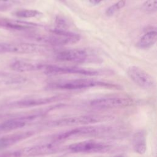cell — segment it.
I'll list each match as a JSON object with an SVG mask.
<instances>
[{
  "label": "cell",
  "instance_id": "cell-8",
  "mask_svg": "<svg viewBox=\"0 0 157 157\" xmlns=\"http://www.w3.org/2000/svg\"><path fill=\"white\" fill-rule=\"evenodd\" d=\"M110 148L107 144L94 140L77 142L69 146V149L74 153H101L109 150Z\"/></svg>",
  "mask_w": 157,
  "mask_h": 157
},
{
  "label": "cell",
  "instance_id": "cell-18",
  "mask_svg": "<svg viewBox=\"0 0 157 157\" xmlns=\"http://www.w3.org/2000/svg\"><path fill=\"white\" fill-rule=\"evenodd\" d=\"M134 150L140 154H143L146 150V145L144 137L142 134H137L134 138Z\"/></svg>",
  "mask_w": 157,
  "mask_h": 157
},
{
  "label": "cell",
  "instance_id": "cell-16",
  "mask_svg": "<svg viewBox=\"0 0 157 157\" xmlns=\"http://www.w3.org/2000/svg\"><path fill=\"white\" fill-rule=\"evenodd\" d=\"M157 40V32L156 30H151L144 34L137 43L138 48L147 49L152 47Z\"/></svg>",
  "mask_w": 157,
  "mask_h": 157
},
{
  "label": "cell",
  "instance_id": "cell-24",
  "mask_svg": "<svg viewBox=\"0 0 157 157\" xmlns=\"http://www.w3.org/2000/svg\"><path fill=\"white\" fill-rule=\"evenodd\" d=\"M58 1L61 2V3H66L67 2V0H58Z\"/></svg>",
  "mask_w": 157,
  "mask_h": 157
},
{
  "label": "cell",
  "instance_id": "cell-6",
  "mask_svg": "<svg viewBox=\"0 0 157 157\" xmlns=\"http://www.w3.org/2000/svg\"><path fill=\"white\" fill-rule=\"evenodd\" d=\"M43 69L44 73L48 75H55L67 74H81L88 76H94L99 74V71L96 70H91L83 69L74 66H60L56 65H44Z\"/></svg>",
  "mask_w": 157,
  "mask_h": 157
},
{
  "label": "cell",
  "instance_id": "cell-1",
  "mask_svg": "<svg viewBox=\"0 0 157 157\" xmlns=\"http://www.w3.org/2000/svg\"><path fill=\"white\" fill-rule=\"evenodd\" d=\"M105 87L110 88L118 89L119 86L94 79L90 78H77L68 80L55 82L48 84V87L52 89L75 90L92 87Z\"/></svg>",
  "mask_w": 157,
  "mask_h": 157
},
{
  "label": "cell",
  "instance_id": "cell-15",
  "mask_svg": "<svg viewBox=\"0 0 157 157\" xmlns=\"http://www.w3.org/2000/svg\"><path fill=\"white\" fill-rule=\"evenodd\" d=\"M34 134L33 131H27L21 133L8 135L0 138V150L9 147L18 142L29 137Z\"/></svg>",
  "mask_w": 157,
  "mask_h": 157
},
{
  "label": "cell",
  "instance_id": "cell-21",
  "mask_svg": "<svg viewBox=\"0 0 157 157\" xmlns=\"http://www.w3.org/2000/svg\"><path fill=\"white\" fill-rule=\"evenodd\" d=\"M141 9L148 13H155L157 10V0H146L142 4Z\"/></svg>",
  "mask_w": 157,
  "mask_h": 157
},
{
  "label": "cell",
  "instance_id": "cell-5",
  "mask_svg": "<svg viewBox=\"0 0 157 157\" xmlns=\"http://www.w3.org/2000/svg\"><path fill=\"white\" fill-rule=\"evenodd\" d=\"M127 74L131 80L139 86L144 89H150L155 85L153 77L143 69L131 66L127 69Z\"/></svg>",
  "mask_w": 157,
  "mask_h": 157
},
{
  "label": "cell",
  "instance_id": "cell-9",
  "mask_svg": "<svg viewBox=\"0 0 157 157\" xmlns=\"http://www.w3.org/2000/svg\"><path fill=\"white\" fill-rule=\"evenodd\" d=\"M59 146L57 144L50 143L26 147L18 151L20 157L36 156L56 153L59 150Z\"/></svg>",
  "mask_w": 157,
  "mask_h": 157
},
{
  "label": "cell",
  "instance_id": "cell-10",
  "mask_svg": "<svg viewBox=\"0 0 157 157\" xmlns=\"http://www.w3.org/2000/svg\"><path fill=\"white\" fill-rule=\"evenodd\" d=\"M105 129V128L102 129V128H100V127H96V126H80L78 128H75L74 129L67 130L66 131L58 134L53 137V140L56 142H58V141L68 139L72 137L99 133L103 131L104 129Z\"/></svg>",
  "mask_w": 157,
  "mask_h": 157
},
{
  "label": "cell",
  "instance_id": "cell-13",
  "mask_svg": "<svg viewBox=\"0 0 157 157\" xmlns=\"http://www.w3.org/2000/svg\"><path fill=\"white\" fill-rule=\"evenodd\" d=\"M40 113H36L26 117L9 119L2 122L0 123V134L21 128L25 126L30 121L37 118L39 116H40Z\"/></svg>",
  "mask_w": 157,
  "mask_h": 157
},
{
  "label": "cell",
  "instance_id": "cell-22",
  "mask_svg": "<svg viewBox=\"0 0 157 157\" xmlns=\"http://www.w3.org/2000/svg\"><path fill=\"white\" fill-rule=\"evenodd\" d=\"M68 24L66 20L60 16H57L55 18V29L61 31H68Z\"/></svg>",
  "mask_w": 157,
  "mask_h": 157
},
{
  "label": "cell",
  "instance_id": "cell-23",
  "mask_svg": "<svg viewBox=\"0 0 157 157\" xmlns=\"http://www.w3.org/2000/svg\"><path fill=\"white\" fill-rule=\"evenodd\" d=\"M104 0H89L90 2L93 5H97Z\"/></svg>",
  "mask_w": 157,
  "mask_h": 157
},
{
  "label": "cell",
  "instance_id": "cell-12",
  "mask_svg": "<svg viewBox=\"0 0 157 157\" xmlns=\"http://www.w3.org/2000/svg\"><path fill=\"white\" fill-rule=\"evenodd\" d=\"M88 57L86 51L82 49H69L58 52L56 58L61 61L72 63H83Z\"/></svg>",
  "mask_w": 157,
  "mask_h": 157
},
{
  "label": "cell",
  "instance_id": "cell-25",
  "mask_svg": "<svg viewBox=\"0 0 157 157\" xmlns=\"http://www.w3.org/2000/svg\"><path fill=\"white\" fill-rule=\"evenodd\" d=\"M114 157H123V156H121V155H118V156H114Z\"/></svg>",
  "mask_w": 157,
  "mask_h": 157
},
{
  "label": "cell",
  "instance_id": "cell-14",
  "mask_svg": "<svg viewBox=\"0 0 157 157\" xmlns=\"http://www.w3.org/2000/svg\"><path fill=\"white\" fill-rule=\"evenodd\" d=\"M44 65L45 64L39 63L31 62L23 59H17L10 64V67L15 71L24 72L43 69Z\"/></svg>",
  "mask_w": 157,
  "mask_h": 157
},
{
  "label": "cell",
  "instance_id": "cell-11",
  "mask_svg": "<svg viewBox=\"0 0 157 157\" xmlns=\"http://www.w3.org/2000/svg\"><path fill=\"white\" fill-rule=\"evenodd\" d=\"M65 95H56L44 98H28L22 100H20L12 103L10 105L15 107H29L37 105H42L44 104L55 102L63 99L66 98Z\"/></svg>",
  "mask_w": 157,
  "mask_h": 157
},
{
  "label": "cell",
  "instance_id": "cell-20",
  "mask_svg": "<svg viewBox=\"0 0 157 157\" xmlns=\"http://www.w3.org/2000/svg\"><path fill=\"white\" fill-rule=\"evenodd\" d=\"M42 13L37 10L34 9H22L17 11L15 13V16L20 18H32L36 17Z\"/></svg>",
  "mask_w": 157,
  "mask_h": 157
},
{
  "label": "cell",
  "instance_id": "cell-19",
  "mask_svg": "<svg viewBox=\"0 0 157 157\" xmlns=\"http://www.w3.org/2000/svg\"><path fill=\"white\" fill-rule=\"evenodd\" d=\"M126 4V0H119L113 5L109 6L105 10V13L107 17H111L113 15L117 12L123 9Z\"/></svg>",
  "mask_w": 157,
  "mask_h": 157
},
{
  "label": "cell",
  "instance_id": "cell-2",
  "mask_svg": "<svg viewBox=\"0 0 157 157\" xmlns=\"http://www.w3.org/2000/svg\"><path fill=\"white\" fill-rule=\"evenodd\" d=\"M52 34H39L33 36L32 37L38 42L53 46H62L78 42L80 36L69 31L52 29Z\"/></svg>",
  "mask_w": 157,
  "mask_h": 157
},
{
  "label": "cell",
  "instance_id": "cell-17",
  "mask_svg": "<svg viewBox=\"0 0 157 157\" xmlns=\"http://www.w3.org/2000/svg\"><path fill=\"white\" fill-rule=\"evenodd\" d=\"M2 23L4 24V26L10 29H16V30H26L29 29H33L39 26L38 25L31 23V22L15 20H5Z\"/></svg>",
  "mask_w": 157,
  "mask_h": 157
},
{
  "label": "cell",
  "instance_id": "cell-7",
  "mask_svg": "<svg viewBox=\"0 0 157 157\" xmlns=\"http://www.w3.org/2000/svg\"><path fill=\"white\" fill-rule=\"evenodd\" d=\"M133 104V100L128 97H109L101 98L92 100L90 105L99 109L124 108Z\"/></svg>",
  "mask_w": 157,
  "mask_h": 157
},
{
  "label": "cell",
  "instance_id": "cell-3",
  "mask_svg": "<svg viewBox=\"0 0 157 157\" xmlns=\"http://www.w3.org/2000/svg\"><path fill=\"white\" fill-rule=\"evenodd\" d=\"M113 117L110 115H81L61 118L47 123L49 127L72 126L77 125H87L102 121L110 120Z\"/></svg>",
  "mask_w": 157,
  "mask_h": 157
},
{
  "label": "cell",
  "instance_id": "cell-4",
  "mask_svg": "<svg viewBox=\"0 0 157 157\" xmlns=\"http://www.w3.org/2000/svg\"><path fill=\"white\" fill-rule=\"evenodd\" d=\"M43 46L30 42H1L0 54L11 53L28 54L40 52L43 50Z\"/></svg>",
  "mask_w": 157,
  "mask_h": 157
}]
</instances>
